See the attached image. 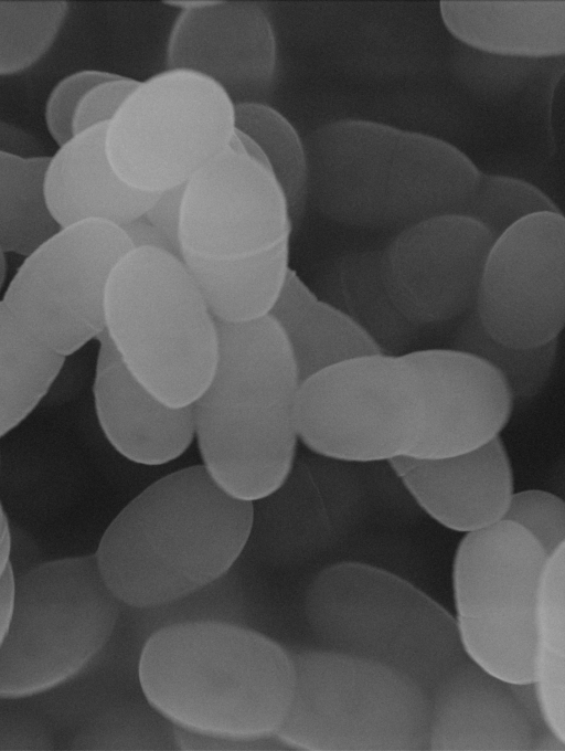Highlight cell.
Segmentation results:
<instances>
[{
    "label": "cell",
    "instance_id": "1",
    "mask_svg": "<svg viewBox=\"0 0 565 751\" xmlns=\"http://www.w3.org/2000/svg\"><path fill=\"white\" fill-rule=\"evenodd\" d=\"M137 674L147 705L173 728L244 750L275 739L295 687L289 649L217 620L154 630L143 643Z\"/></svg>",
    "mask_w": 565,
    "mask_h": 751
},
{
    "label": "cell",
    "instance_id": "2",
    "mask_svg": "<svg viewBox=\"0 0 565 751\" xmlns=\"http://www.w3.org/2000/svg\"><path fill=\"white\" fill-rule=\"evenodd\" d=\"M253 503L225 493L203 465L161 477L130 500L94 553L120 604L154 610L222 579L242 554Z\"/></svg>",
    "mask_w": 565,
    "mask_h": 751
},
{
    "label": "cell",
    "instance_id": "3",
    "mask_svg": "<svg viewBox=\"0 0 565 751\" xmlns=\"http://www.w3.org/2000/svg\"><path fill=\"white\" fill-rule=\"evenodd\" d=\"M303 142L308 193L324 215L353 228L401 230L463 213L481 174L444 139L369 119L324 123Z\"/></svg>",
    "mask_w": 565,
    "mask_h": 751
},
{
    "label": "cell",
    "instance_id": "4",
    "mask_svg": "<svg viewBox=\"0 0 565 751\" xmlns=\"http://www.w3.org/2000/svg\"><path fill=\"white\" fill-rule=\"evenodd\" d=\"M215 322V369L192 403L195 437L212 479L232 497L254 503L277 491L291 470L300 381L284 335L269 316Z\"/></svg>",
    "mask_w": 565,
    "mask_h": 751
},
{
    "label": "cell",
    "instance_id": "5",
    "mask_svg": "<svg viewBox=\"0 0 565 751\" xmlns=\"http://www.w3.org/2000/svg\"><path fill=\"white\" fill-rule=\"evenodd\" d=\"M105 325L125 367L168 405L192 404L210 382L216 322L181 257L131 250L109 278Z\"/></svg>",
    "mask_w": 565,
    "mask_h": 751
},
{
    "label": "cell",
    "instance_id": "6",
    "mask_svg": "<svg viewBox=\"0 0 565 751\" xmlns=\"http://www.w3.org/2000/svg\"><path fill=\"white\" fill-rule=\"evenodd\" d=\"M305 615L324 648L385 665L428 694L467 658L443 605L371 564L345 561L320 571L307 589Z\"/></svg>",
    "mask_w": 565,
    "mask_h": 751
},
{
    "label": "cell",
    "instance_id": "7",
    "mask_svg": "<svg viewBox=\"0 0 565 751\" xmlns=\"http://www.w3.org/2000/svg\"><path fill=\"white\" fill-rule=\"evenodd\" d=\"M295 687L275 740L300 751L428 750L429 694L380 663L329 649L289 650Z\"/></svg>",
    "mask_w": 565,
    "mask_h": 751
},
{
    "label": "cell",
    "instance_id": "8",
    "mask_svg": "<svg viewBox=\"0 0 565 751\" xmlns=\"http://www.w3.org/2000/svg\"><path fill=\"white\" fill-rule=\"evenodd\" d=\"M119 613L94 554L47 561L14 578L0 700L47 694L78 677L110 641Z\"/></svg>",
    "mask_w": 565,
    "mask_h": 751
},
{
    "label": "cell",
    "instance_id": "9",
    "mask_svg": "<svg viewBox=\"0 0 565 751\" xmlns=\"http://www.w3.org/2000/svg\"><path fill=\"white\" fill-rule=\"evenodd\" d=\"M502 519L467 532L452 564L455 622L466 656L509 683H533L540 581L547 559Z\"/></svg>",
    "mask_w": 565,
    "mask_h": 751
},
{
    "label": "cell",
    "instance_id": "10",
    "mask_svg": "<svg viewBox=\"0 0 565 751\" xmlns=\"http://www.w3.org/2000/svg\"><path fill=\"white\" fill-rule=\"evenodd\" d=\"M234 104L196 73L164 70L140 81L107 125L105 148L130 187L160 193L184 184L228 147Z\"/></svg>",
    "mask_w": 565,
    "mask_h": 751
},
{
    "label": "cell",
    "instance_id": "11",
    "mask_svg": "<svg viewBox=\"0 0 565 751\" xmlns=\"http://www.w3.org/2000/svg\"><path fill=\"white\" fill-rule=\"evenodd\" d=\"M131 250L121 226L107 221L60 228L25 256L2 302L34 340L66 358L106 328L107 285Z\"/></svg>",
    "mask_w": 565,
    "mask_h": 751
},
{
    "label": "cell",
    "instance_id": "12",
    "mask_svg": "<svg viewBox=\"0 0 565 751\" xmlns=\"http://www.w3.org/2000/svg\"><path fill=\"white\" fill-rule=\"evenodd\" d=\"M294 417L298 438L329 458L376 462L407 453L417 395L405 356L366 355L316 373L300 383Z\"/></svg>",
    "mask_w": 565,
    "mask_h": 751
},
{
    "label": "cell",
    "instance_id": "13",
    "mask_svg": "<svg viewBox=\"0 0 565 751\" xmlns=\"http://www.w3.org/2000/svg\"><path fill=\"white\" fill-rule=\"evenodd\" d=\"M473 311L497 341L534 348L557 340L565 322V219L531 214L493 240Z\"/></svg>",
    "mask_w": 565,
    "mask_h": 751
},
{
    "label": "cell",
    "instance_id": "14",
    "mask_svg": "<svg viewBox=\"0 0 565 751\" xmlns=\"http://www.w3.org/2000/svg\"><path fill=\"white\" fill-rule=\"evenodd\" d=\"M287 199L270 170L226 148L184 184L181 253L237 257L289 240Z\"/></svg>",
    "mask_w": 565,
    "mask_h": 751
},
{
    "label": "cell",
    "instance_id": "15",
    "mask_svg": "<svg viewBox=\"0 0 565 751\" xmlns=\"http://www.w3.org/2000/svg\"><path fill=\"white\" fill-rule=\"evenodd\" d=\"M492 234L472 218L445 214L411 224L381 250L382 273L415 324H439L475 308Z\"/></svg>",
    "mask_w": 565,
    "mask_h": 751
},
{
    "label": "cell",
    "instance_id": "16",
    "mask_svg": "<svg viewBox=\"0 0 565 751\" xmlns=\"http://www.w3.org/2000/svg\"><path fill=\"white\" fill-rule=\"evenodd\" d=\"M404 356L417 395V422L408 454L422 459L452 456L500 436L514 400L491 366L455 348Z\"/></svg>",
    "mask_w": 565,
    "mask_h": 751
},
{
    "label": "cell",
    "instance_id": "17",
    "mask_svg": "<svg viewBox=\"0 0 565 751\" xmlns=\"http://www.w3.org/2000/svg\"><path fill=\"white\" fill-rule=\"evenodd\" d=\"M167 70L196 73L234 105L267 103L277 74V41L266 11L254 1L210 0L181 11L169 34Z\"/></svg>",
    "mask_w": 565,
    "mask_h": 751
},
{
    "label": "cell",
    "instance_id": "18",
    "mask_svg": "<svg viewBox=\"0 0 565 751\" xmlns=\"http://www.w3.org/2000/svg\"><path fill=\"white\" fill-rule=\"evenodd\" d=\"M434 751H527L534 736L509 683L468 657L429 694Z\"/></svg>",
    "mask_w": 565,
    "mask_h": 751
},
{
    "label": "cell",
    "instance_id": "19",
    "mask_svg": "<svg viewBox=\"0 0 565 751\" xmlns=\"http://www.w3.org/2000/svg\"><path fill=\"white\" fill-rule=\"evenodd\" d=\"M401 480L434 520L465 533L502 520L514 493L500 436L466 453L420 459Z\"/></svg>",
    "mask_w": 565,
    "mask_h": 751
},
{
    "label": "cell",
    "instance_id": "20",
    "mask_svg": "<svg viewBox=\"0 0 565 751\" xmlns=\"http://www.w3.org/2000/svg\"><path fill=\"white\" fill-rule=\"evenodd\" d=\"M106 128L76 133L49 157L43 194L60 228L85 220L122 226L142 216L159 194L139 191L115 172L106 154Z\"/></svg>",
    "mask_w": 565,
    "mask_h": 751
},
{
    "label": "cell",
    "instance_id": "21",
    "mask_svg": "<svg viewBox=\"0 0 565 751\" xmlns=\"http://www.w3.org/2000/svg\"><path fill=\"white\" fill-rule=\"evenodd\" d=\"M93 394L106 440L134 463L167 464L180 457L195 437L193 404L171 406L162 402L122 361L95 370Z\"/></svg>",
    "mask_w": 565,
    "mask_h": 751
},
{
    "label": "cell",
    "instance_id": "22",
    "mask_svg": "<svg viewBox=\"0 0 565 751\" xmlns=\"http://www.w3.org/2000/svg\"><path fill=\"white\" fill-rule=\"evenodd\" d=\"M439 14L460 44L477 51L533 60L565 53L564 0H441Z\"/></svg>",
    "mask_w": 565,
    "mask_h": 751
},
{
    "label": "cell",
    "instance_id": "23",
    "mask_svg": "<svg viewBox=\"0 0 565 751\" xmlns=\"http://www.w3.org/2000/svg\"><path fill=\"white\" fill-rule=\"evenodd\" d=\"M268 316L284 335L300 383L343 361L383 352L344 310L319 299L292 269Z\"/></svg>",
    "mask_w": 565,
    "mask_h": 751
},
{
    "label": "cell",
    "instance_id": "24",
    "mask_svg": "<svg viewBox=\"0 0 565 751\" xmlns=\"http://www.w3.org/2000/svg\"><path fill=\"white\" fill-rule=\"evenodd\" d=\"M215 320L241 324L269 315L289 272V240L245 256L204 257L181 253Z\"/></svg>",
    "mask_w": 565,
    "mask_h": 751
},
{
    "label": "cell",
    "instance_id": "25",
    "mask_svg": "<svg viewBox=\"0 0 565 751\" xmlns=\"http://www.w3.org/2000/svg\"><path fill=\"white\" fill-rule=\"evenodd\" d=\"M533 684L547 727L565 742V543L547 557L541 575Z\"/></svg>",
    "mask_w": 565,
    "mask_h": 751
},
{
    "label": "cell",
    "instance_id": "26",
    "mask_svg": "<svg viewBox=\"0 0 565 751\" xmlns=\"http://www.w3.org/2000/svg\"><path fill=\"white\" fill-rule=\"evenodd\" d=\"M64 361L34 340L0 300V438L33 412Z\"/></svg>",
    "mask_w": 565,
    "mask_h": 751
},
{
    "label": "cell",
    "instance_id": "27",
    "mask_svg": "<svg viewBox=\"0 0 565 751\" xmlns=\"http://www.w3.org/2000/svg\"><path fill=\"white\" fill-rule=\"evenodd\" d=\"M339 269L343 310L383 352L403 347L417 335L422 327L399 309L387 289L381 250L352 252Z\"/></svg>",
    "mask_w": 565,
    "mask_h": 751
},
{
    "label": "cell",
    "instance_id": "28",
    "mask_svg": "<svg viewBox=\"0 0 565 751\" xmlns=\"http://www.w3.org/2000/svg\"><path fill=\"white\" fill-rule=\"evenodd\" d=\"M50 156L20 157L0 151V250L29 255L60 226L44 201Z\"/></svg>",
    "mask_w": 565,
    "mask_h": 751
},
{
    "label": "cell",
    "instance_id": "29",
    "mask_svg": "<svg viewBox=\"0 0 565 751\" xmlns=\"http://www.w3.org/2000/svg\"><path fill=\"white\" fill-rule=\"evenodd\" d=\"M234 126L259 145L287 199L290 218L298 215L308 194V163L297 129L267 103L234 105Z\"/></svg>",
    "mask_w": 565,
    "mask_h": 751
},
{
    "label": "cell",
    "instance_id": "30",
    "mask_svg": "<svg viewBox=\"0 0 565 751\" xmlns=\"http://www.w3.org/2000/svg\"><path fill=\"white\" fill-rule=\"evenodd\" d=\"M68 11L64 0H0V76L20 74L41 61Z\"/></svg>",
    "mask_w": 565,
    "mask_h": 751
},
{
    "label": "cell",
    "instance_id": "31",
    "mask_svg": "<svg viewBox=\"0 0 565 751\" xmlns=\"http://www.w3.org/2000/svg\"><path fill=\"white\" fill-rule=\"evenodd\" d=\"M455 349L491 366L504 380L513 400H529L547 383L557 356V340L534 348H518L493 339L473 309L463 316L455 335Z\"/></svg>",
    "mask_w": 565,
    "mask_h": 751
},
{
    "label": "cell",
    "instance_id": "32",
    "mask_svg": "<svg viewBox=\"0 0 565 751\" xmlns=\"http://www.w3.org/2000/svg\"><path fill=\"white\" fill-rule=\"evenodd\" d=\"M543 211L561 210L536 186L511 176L481 172L462 214L482 224L495 239L520 220Z\"/></svg>",
    "mask_w": 565,
    "mask_h": 751
},
{
    "label": "cell",
    "instance_id": "33",
    "mask_svg": "<svg viewBox=\"0 0 565 751\" xmlns=\"http://www.w3.org/2000/svg\"><path fill=\"white\" fill-rule=\"evenodd\" d=\"M540 61L489 54L461 44L451 56V70L473 93L503 97L522 89L536 74Z\"/></svg>",
    "mask_w": 565,
    "mask_h": 751
},
{
    "label": "cell",
    "instance_id": "34",
    "mask_svg": "<svg viewBox=\"0 0 565 751\" xmlns=\"http://www.w3.org/2000/svg\"><path fill=\"white\" fill-rule=\"evenodd\" d=\"M503 519L529 532L547 556L565 543V505L550 491H514Z\"/></svg>",
    "mask_w": 565,
    "mask_h": 751
},
{
    "label": "cell",
    "instance_id": "35",
    "mask_svg": "<svg viewBox=\"0 0 565 751\" xmlns=\"http://www.w3.org/2000/svg\"><path fill=\"white\" fill-rule=\"evenodd\" d=\"M96 68L74 71L58 80L44 105V121L49 135L57 146L73 136V118L83 96L95 85L116 76Z\"/></svg>",
    "mask_w": 565,
    "mask_h": 751
},
{
    "label": "cell",
    "instance_id": "36",
    "mask_svg": "<svg viewBox=\"0 0 565 751\" xmlns=\"http://www.w3.org/2000/svg\"><path fill=\"white\" fill-rule=\"evenodd\" d=\"M140 81L117 74L92 87L81 99L73 118V135L97 125H108Z\"/></svg>",
    "mask_w": 565,
    "mask_h": 751
},
{
    "label": "cell",
    "instance_id": "37",
    "mask_svg": "<svg viewBox=\"0 0 565 751\" xmlns=\"http://www.w3.org/2000/svg\"><path fill=\"white\" fill-rule=\"evenodd\" d=\"M185 184V183H184ZM184 184L160 192L143 216L167 239L181 257L180 221Z\"/></svg>",
    "mask_w": 565,
    "mask_h": 751
},
{
    "label": "cell",
    "instance_id": "38",
    "mask_svg": "<svg viewBox=\"0 0 565 751\" xmlns=\"http://www.w3.org/2000/svg\"><path fill=\"white\" fill-rule=\"evenodd\" d=\"M0 151L26 158L47 156L34 134L3 119H0Z\"/></svg>",
    "mask_w": 565,
    "mask_h": 751
},
{
    "label": "cell",
    "instance_id": "39",
    "mask_svg": "<svg viewBox=\"0 0 565 751\" xmlns=\"http://www.w3.org/2000/svg\"><path fill=\"white\" fill-rule=\"evenodd\" d=\"M513 696L526 717L533 736L534 743L540 738L552 731L546 724L541 704L533 683L510 684ZM553 733V732H552ZM533 743V747H534ZM533 750V749H532Z\"/></svg>",
    "mask_w": 565,
    "mask_h": 751
},
{
    "label": "cell",
    "instance_id": "40",
    "mask_svg": "<svg viewBox=\"0 0 565 751\" xmlns=\"http://www.w3.org/2000/svg\"><path fill=\"white\" fill-rule=\"evenodd\" d=\"M121 229L134 248H158L175 255L167 239L143 215L128 222Z\"/></svg>",
    "mask_w": 565,
    "mask_h": 751
},
{
    "label": "cell",
    "instance_id": "41",
    "mask_svg": "<svg viewBox=\"0 0 565 751\" xmlns=\"http://www.w3.org/2000/svg\"><path fill=\"white\" fill-rule=\"evenodd\" d=\"M14 573L11 569L0 583V652L6 636L12 606Z\"/></svg>",
    "mask_w": 565,
    "mask_h": 751
},
{
    "label": "cell",
    "instance_id": "42",
    "mask_svg": "<svg viewBox=\"0 0 565 751\" xmlns=\"http://www.w3.org/2000/svg\"><path fill=\"white\" fill-rule=\"evenodd\" d=\"M11 556V531L8 517L0 503V583L12 569Z\"/></svg>",
    "mask_w": 565,
    "mask_h": 751
},
{
    "label": "cell",
    "instance_id": "43",
    "mask_svg": "<svg viewBox=\"0 0 565 751\" xmlns=\"http://www.w3.org/2000/svg\"><path fill=\"white\" fill-rule=\"evenodd\" d=\"M422 458H417L408 453H401L390 457L386 462L401 479L415 469Z\"/></svg>",
    "mask_w": 565,
    "mask_h": 751
},
{
    "label": "cell",
    "instance_id": "44",
    "mask_svg": "<svg viewBox=\"0 0 565 751\" xmlns=\"http://www.w3.org/2000/svg\"><path fill=\"white\" fill-rule=\"evenodd\" d=\"M6 279V258L4 253L0 250V288Z\"/></svg>",
    "mask_w": 565,
    "mask_h": 751
}]
</instances>
